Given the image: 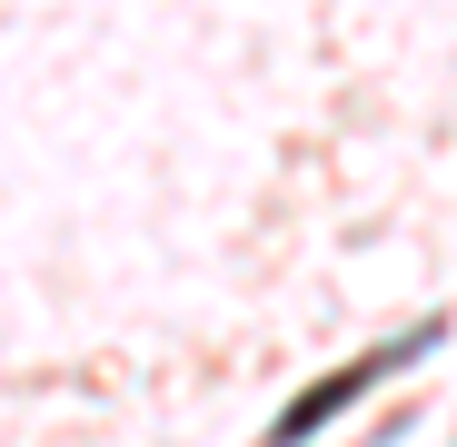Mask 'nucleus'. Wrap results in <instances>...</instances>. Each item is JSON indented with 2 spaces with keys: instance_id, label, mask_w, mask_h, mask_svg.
Returning a JSON list of instances; mask_svg holds the SVG:
<instances>
[{
  "instance_id": "obj_1",
  "label": "nucleus",
  "mask_w": 457,
  "mask_h": 447,
  "mask_svg": "<svg viewBox=\"0 0 457 447\" xmlns=\"http://www.w3.org/2000/svg\"><path fill=\"white\" fill-rule=\"evenodd\" d=\"M428 338H437V328H418V338H408V348H428ZM408 348H378V358H358V368H338V378H319V388H309V398H298V408H288V418H278V437H269V447H298V437H309V427H319V418H338V408H348V398H358V388H368V378H378V368H398V358H408Z\"/></svg>"
}]
</instances>
